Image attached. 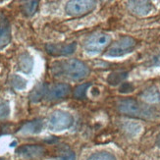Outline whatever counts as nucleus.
Returning <instances> with one entry per match:
<instances>
[{"instance_id": "nucleus-1", "label": "nucleus", "mask_w": 160, "mask_h": 160, "mask_svg": "<svg viewBox=\"0 0 160 160\" xmlns=\"http://www.w3.org/2000/svg\"><path fill=\"white\" fill-rule=\"evenodd\" d=\"M50 70L54 77L73 81L82 80L89 74L88 67L78 59L56 61L51 64Z\"/></svg>"}, {"instance_id": "nucleus-2", "label": "nucleus", "mask_w": 160, "mask_h": 160, "mask_svg": "<svg viewBox=\"0 0 160 160\" xmlns=\"http://www.w3.org/2000/svg\"><path fill=\"white\" fill-rule=\"evenodd\" d=\"M117 108L119 112L127 116L140 118L143 120H154L160 116L159 110L155 107L138 101L134 98L122 99L118 102Z\"/></svg>"}, {"instance_id": "nucleus-3", "label": "nucleus", "mask_w": 160, "mask_h": 160, "mask_svg": "<svg viewBox=\"0 0 160 160\" xmlns=\"http://www.w3.org/2000/svg\"><path fill=\"white\" fill-rule=\"evenodd\" d=\"M111 42V36L106 32H94L88 36L85 42H83V48L88 53L97 54L102 51L104 48L107 47Z\"/></svg>"}, {"instance_id": "nucleus-4", "label": "nucleus", "mask_w": 160, "mask_h": 160, "mask_svg": "<svg viewBox=\"0 0 160 160\" xmlns=\"http://www.w3.org/2000/svg\"><path fill=\"white\" fill-rule=\"evenodd\" d=\"M137 46V40L132 37H123L112 43L105 52L107 57H121L132 52Z\"/></svg>"}, {"instance_id": "nucleus-5", "label": "nucleus", "mask_w": 160, "mask_h": 160, "mask_svg": "<svg viewBox=\"0 0 160 160\" xmlns=\"http://www.w3.org/2000/svg\"><path fill=\"white\" fill-rule=\"evenodd\" d=\"M74 117L64 110H55L49 117V129L53 132L64 131L72 127Z\"/></svg>"}, {"instance_id": "nucleus-6", "label": "nucleus", "mask_w": 160, "mask_h": 160, "mask_svg": "<svg viewBox=\"0 0 160 160\" xmlns=\"http://www.w3.org/2000/svg\"><path fill=\"white\" fill-rule=\"evenodd\" d=\"M96 6L92 0H72L66 4V12L73 17H80L92 12Z\"/></svg>"}, {"instance_id": "nucleus-7", "label": "nucleus", "mask_w": 160, "mask_h": 160, "mask_svg": "<svg viewBox=\"0 0 160 160\" xmlns=\"http://www.w3.org/2000/svg\"><path fill=\"white\" fill-rule=\"evenodd\" d=\"M77 42L71 43H47L45 45V49L48 54L52 56H67L71 55L76 51Z\"/></svg>"}, {"instance_id": "nucleus-8", "label": "nucleus", "mask_w": 160, "mask_h": 160, "mask_svg": "<svg viewBox=\"0 0 160 160\" xmlns=\"http://www.w3.org/2000/svg\"><path fill=\"white\" fill-rule=\"evenodd\" d=\"M44 148L41 145L38 144H25L20 147L17 150L16 153L18 156L25 158V159H32V158H37L41 156L44 153Z\"/></svg>"}, {"instance_id": "nucleus-9", "label": "nucleus", "mask_w": 160, "mask_h": 160, "mask_svg": "<svg viewBox=\"0 0 160 160\" xmlns=\"http://www.w3.org/2000/svg\"><path fill=\"white\" fill-rule=\"evenodd\" d=\"M127 7L137 16H147L153 9V5L149 1H129Z\"/></svg>"}, {"instance_id": "nucleus-10", "label": "nucleus", "mask_w": 160, "mask_h": 160, "mask_svg": "<svg viewBox=\"0 0 160 160\" xmlns=\"http://www.w3.org/2000/svg\"><path fill=\"white\" fill-rule=\"evenodd\" d=\"M70 92L71 87L68 83H56L48 89L46 96L49 100H58L68 96Z\"/></svg>"}, {"instance_id": "nucleus-11", "label": "nucleus", "mask_w": 160, "mask_h": 160, "mask_svg": "<svg viewBox=\"0 0 160 160\" xmlns=\"http://www.w3.org/2000/svg\"><path fill=\"white\" fill-rule=\"evenodd\" d=\"M11 40V27L9 21L0 16V48L5 47Z\"/></svg>"}, {"instance_id": "nucleus-12", "label": "nucleus", "mask_w": 160, "mask_h": 160, "mask_svg": "<svg viewBox=\"0 0 160 160\" xmlns=\"http://www.w3.org/2000/svg\"><path fill=\"white\" fill-rule=\"evenodd\" d=\"M43 126H44L43 121L40 119H37V120L26 123L24 126L21 128L20 133L24 135H37L42 131Z\"/></svg>"}, {"instance_id": "nucleus-13", "label": "nucleus", "mask_w": 160, "mask_h": 160, "mask_svg": "<svg viewBox=\"0 0 160 160\" xmlns=\"http://www.w3.org/2000/svg\"><path fill=\"white\" fill-rule=\"evenodd\" d=\"M18 67L19 70L25 74H29L33 67V59L32 55L28 52H24L18 58Z\"/></svg>"}, {"instance_id": "nucleus-14", "label": "nucleus", "mask_w": 160, "mask_h": 160, "mask_svg": "<svg viewBox=\"0 0 160 160\" xmlns=\"http://www.w3.org/2000/svg\"><path fill=\"white\" fill-rule=\"evenodd\" d=\"M141 97L148 103H157L160 101V92L156 87L152 86L143 90Z\"/></svg>"}, {"instance_id": "nucleus-15", "label": "nucleus", "mask_w": 160, "mask_h": 160, "mask_svg": "<svg viewBox=\"0 0 160 160\" xmlns=\"http://www.w3.org/2000/svg\"><path fill=\"white\" fill-rule=\"evenodd\" d=\"M48 92V88H47V85L45 83H40V85L37 86L33 88V90L30 94V99L32 102H38L39 100H41L45 95H47Z\"/></svg>"}, {"instance_id": "nucleus-16", "label": "nucleus", "mask_w": 160, "mask_h": 160, "mask_svg": "<svg viewBox=\"0 0 160 160\" xmlns=\"http://www.w3.org/2000/svg\"><path fill=\"white\" fill-rule=\"evenodd\" d=\"M127 77H128L127 72H122V71L113 72L108 76L107 82L111 86H117V85H119V83L123 82V81Z\"/></svg>"}, {"instance_id": "nucleus-17", "label": "nucleus", "mask_w": 160, "mask_h": 160, "mask_svg": "<svg viewBox=\"0 0 160 160\" xmlns=\"http://www.w3.org/2000/svg\"><path fill=\"white\" fill-rule=\"evenodd\" d=\"M27 80L19 75H12L10 77V85L17 90H23L27 87Z\"/></svg>"}, {"instance_id": "nucleus-18", "label": "nucleus", "mask_w": 160, "mask_h": 160, "mask_svg": "<svg viewBox=\"0 0 160 160\" xmlns=\"http://www.w3.org/2000/svg\"><path fill=\"white\" fill-rule=\"evenodd\" d=\"M38 7V1H27L22 6V11L26 16L31 17L36 13Z\"/></svg>"}, {"instance_id": "nucleus-19", "label": "nucleus", "mask_w": 160, "mask_h": 160, "mask_svg": "<svg viewBox=\"0 0 160 160\" xmlns=\"http://www.w3.org/2000/svg\"><path fill=\"white\" fill-rule=\"evenodd\" d=\"M88 160H117L116 157L108 151H98L92 154Z\"/></svg>"}, {"instance_id": "nucleus-20", "label": "nucleus", "mask_w": 160, "mask_h": 160, "mask_svg": "<svg viewBox=\"0 0 160 160\" xmlns=\"http://www.w3.org/2000/svg\"><path fill=\"white\" fill-rule=\"evenodd\" d=\"M89 87H90V83L88 82L82 83V85L78 86L74 90V97H76V98H78V99L87 98V92Z\"/></svg>"}, {"instance_id": "nucleus-21", "label": "nucleus", "mask_w": 160, "mask_h": 160, "mask_svg": "<svg viewBox=\"0 0 160 160\" xmlns=\"http://www.w3.org/2000/svg\"><path fill=\"white\" fill-rule=\"evenodd\" d=\"M10 114V106L9 103L6 101H0V120L6 119Z\"/></svg>"}, {"instance_id": "nucleus-22", "label": "nucleus", "mask_w": 160, "mask_h": 160, "mask_svg": "<svg viewBox=\"0 0 160 160\" xmlns=\"http://www.w3.org/2000/svg\"><path fill=\"white\" fill-rule=\"evenodd\" d=\"M59 160H76V156L73 151L66 149L61 152L59 156Z\"/></svg>"}, {"instance_id": "nucleus-23", "label": "nucleus", "mask_w": 160, "mask_h": 160, "mask_svg": "<svg viewBox=\"0 0 160 160\" xmlns=\"http://www.w3.org/2000/svg\"><path fill=\"white\" fill-rule=\"evenodd\" d=\"M134 90V86L131 85L130 82H123V85L120 87L119 92L121 93H129Z\"/></svg>"}, {"instance_id": "nucleus-24", "label": "nucleus", "mask_w": 160, "mask_h": 160, "mask_svg": "<svg viewBox=\"0 0 160 160\" xmlns=\"http://www.w3.org/2000/svg\"><path fill=\"white\" fill-rule=\"evenodd\" d=\"M156 144L160 148V134L157 136V138H156Z\"/></svg>"}, {"instance_id": "nucleus-25", "label": "nucleus", "mask_w": 160, "mask_h": 160, "mask_svg": "<svg viewBox=\"0 0 160 160\" xmlns=\"http://www.w3.org/2000/svg\"><path fill=\"white\" fill-rule=\"evenodd\" d=\"M0 160H2V159H1V158H0Z\"/></svg>"}]
</instances>
